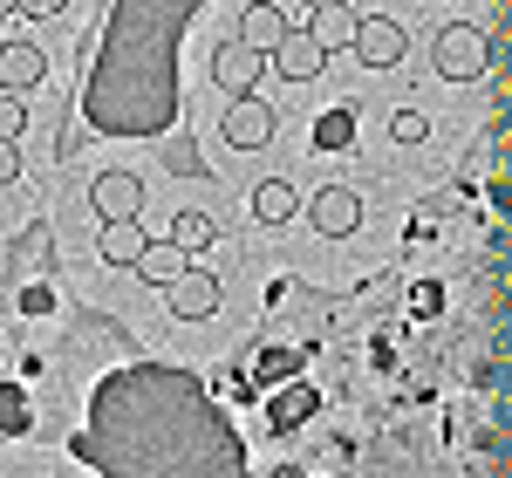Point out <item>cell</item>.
<instances>
[{"instance_id":"obj_21","label":"cell","mask_w":512,"mask_h":478,"mask_svg":"<svg viewBox=\"0 0 512 478\" xmlns=\"http://www.w3.org/2000/svg\"><path fill=\"white\" fill-rule=\"evenodd\" d=\"M28 260H48V233H21L14 239V267H28Z\"/></svg>"},{"instance_id":"obj_15","label":"cell","mask_w":512,"mask_h":478,"mask_svg":"<svg viewBox=\"0 0 512 478\" xmlns=\"http://www.w3.org/2000/svg\"><path fill=\"white\" fill-rule=\"evenodd\" d=\"M171 239L192 246V253H205V246L219 239V226H212V212H178V219H171Z\"/></svg>"},{"instance_id":"obj_3","label":"cell","mask_w":512,"mask_h":478,"mask_svg":"<svg viewBox=\"0 0 512 478\" xmlns=\"http://www.w3.org/2000/svg\"><path fill=\"white\" fill-rule=\"evenodd\" d=\"M267 69H274V62H267V55H260L253 41H239V35H233V41H219V48H212V82H219L226 96H253Z\"/></svg>"},{"instance_id":"obj_19","label":"cell","mask_w":512,"mask_h":478,"mask_svg":"<svg viewBox=\"0 0 512 478\" xmlns=\"http://www.w3.org/2000/svg\"><path fill=\"white\" fill-rule=\"evenodd\" d=\"M28 130V110H21V96L14 89H0V144H14Z\"/></svg>"},{"instance_id":"obj_16","label":"cell","mask_w":512,"mask_h":478,"mask_svg":"<svg viewBox=\"0 0 512 478\" xmlns=\"http://www.w3.org/2000/svg\"><path fill=\"white\" fill-rule=\"evenodd\" d=\"M390 137L396 144H424V137H431V110H417V103L390 110Z\"/></svg>"},{"instance_id":"obj_25","label":"cell","mask_w":512,"mask_h":478,"mask_svg":"<svg viewBox=\"0 0 512 478\" xmlns=\"http://www.w3.org/2000/svg\"><path fill=\"white\" fill-rule=\"evenodd\" d=\"M0 14H21V0H0Z\"/></svg>"},{"instance_id":"obj_5","label":"cell","mask_w":512,"mask_h":478,"mask_svg":"<svg viewBox=\"0 0 512 478\" xmlns=\"http://www.w3.org/2000/svg\"><path fill=\"white\" fill-rule=\"evenodd\" d=\"M355 55H362V69H396V62L410 55L403 21H390V14H369V21L355 28Z\"/></svg>"},{"instance_id":"obj_22","label":"cell","mask_w":512,"mask_h":478,"mask_svg":"<svg viewBox=\"0 0 512 478\" xmlns=\"http://www.w3.org/2000/svg\"><path fill=\"white\" fill-rule=\"evenodd\" d=\"M21 178V158H14V144H0V185H14Z\"/></svg>"},{"instance_id":"obj_14","label":"cell","mask_w":512,"mask_h":478,"mask_svg":"<svg viewBox=\"0 0 512 478\" xmlns=\"http://www.w3.org/2000/svg\"><path fill=\"white\" fill-rule=\"evenodd\" d=\"M355 28H362V21H355L349 7H315V35L328 41V48H355Z\"/></svg>"},{"instance_id":"obj_13","label":"cell","mask_w":512,"mask_h":478,"mask_svg":"<svg viewBox=\"0 0 512 478\" xmlns=\"http://www.w3.org/2000/svg\"><path fill=\"white\" fill-rule=\"evenodd\" d=\"M294 212H301V192H294L287 178H260V185H253V219H260V226H287Z\"/></svg>"},{"instance_id":"obj_18","label":"cell","mask_w":512,"mask_h":478,"mask_svg":"<svg viewBox=\"0 0 512 478\" xmlns=\"http://www.w3.org/2000/svg\"><path fill=\"white\" fill-rule=\"evenodd\" d=\"M0 431H28V397L14 383H0Z\"/></svg>"},{"instance_id":"obj_20","label":"cell","mask_w":512,"mask_h":478,"mask_svg":"<svg viewBox=\"0 0 512 478\" xmlns=\"http://www.w3.org/2000/svg\"><path fill=\"white\" fill-rule=\"evenodd\" d=\"M48 308H55V287L48 280H28L21 287V315H48Z\"/></svg>"},{"instance_id":"obj_10","label":"cell","mask_w":512,"mask_h":478,"mask_svg":"<svg viewBox=\"0 0 512 478\" xmlns=\"http://www.w3.org/2000/svg\"><path fill=\"white\" fill-rule=\"evenodd\" d=\"M287 35H294V28H287V14H280L274 0H246V7H239V41H253L260 55H274Z\"/></svg>"},{"instance_id":"obj_26","label":"cell","mask_w":512,"mask_h":478,"mask_svg":"<svg viewBox=\"0 0 512 478\" xmlns=\"http://www.w3.org/2000/svg\"><path fill=\"white\" fill-rule=\"evenodd\" d=\"M308 7H349V0H308Z\"/></svg>"},{"instance_id":"obj_2","label":"cell","mask_w":512,"mask_h":478,"mask_svg":"<svg viewBox=\"0 0 512 478\" xmlns=\"http://www.w3.org/2000/svg\"><path fill=\"white\" fill-rule=\"evenodd\" d=\"M274 103L253 89V96H226V117H219V137L233 144V151H260V144H274Z\"/></svg>"},{"instance_id":"obj_17","label":"cell","mask_w":512,"mask_h":478,"mask_svg":"<svg viewBox=\"0 0 512 478\" xmlns=\"http://www.w3.org/2000/svg\"><path fill=\"white\" fill-rule=\"evenodd\" d=\"M315 144H321V151H349V144H355V117H349V110H328V117L315 123Z\"/></svg>"},{"instance_id":"obj_8","label":"cell","mask_w":512,"mask_h":478,"mask_svg":"<svg viewBox=\"0 0 512 478\" xmlns=\"http://www.w3.org/2000/svg\"><path fill=\"white\" fill-rule=\"evenodd\" d=\"M267 62H274L287 82H315L321 69H328V41H321V35H287Z\"/></svg>"},{"instance_id":"obj_9","label":"cell","mask_w":512,"mask_h":478,"mask_svg":"<svg viewBox=\"0 0 512 478\" xmlns=\"http://www.w3.org/2000/svg\"><path fill=\"white\" fill-rule=\"evenodd\" d=\"M41 76H48V55H41L35 41H7L0 48V89L28 96V89H41Z\"/></svg>"},{"instance_id":"obj_1","label":"cell","mask_w":512,"mask_h":478,"mask_svg":"<svg viewBox=\"0 0 512 478\" xmlns=\"http://www.w3.org/2000/svg\"><path fill=\"white\" fill-rule=\"evenodd\" d=\"M485 62H492V41L478 35L472 21H451V28H437L431 41V69L444 82H478L485 76Z\"/></svg>"},{"instance_id":"obj_12","label":"cell","mask_w":512,"mask_h":478,"mask_svg":"<svg viewBox=\"0 0 512 478\" xmlns=\"http://www.w3.org/2000/svg\"><path fill=\"white\" fill-rule=\"evenodd\" d=\"M144 246H151V239H144V226H137V219H110V226H103V239H96V253H103L110 267H137V260H144Z\"/></svg>"},{"instance_id":"obj_4","label":"cell","mask_w":512,"mask_h":478,"mask_svg":"<svg viewBox=\"0 0 512 478\" xmlns=\"http://www.w3.org/2000/svg\"><path fill=\"white\" fill-rule=\"evenodd\" d=\"M308 226H315L321 239L362 233V192H355V185H321L315 199H308Z\"/></svg>"},{"instance_id":"obj_23","label":"cell","mask_w":512,"mask_h":478,"mask_svg":"<svg viewBox=\"0 0 512 478\" xmlns=\"http://www.w3.org/2000/svg\"><path fill=\"white\" fill-rule=\"evenodd\" d=\"M69 0H21V14H35V21H48V14H62Z\"/></svg>"},{"instance_id":"obj_24","label":"cell","mask_w":512,"mask_h":478,"mask_svg":"<svg viewBox=\"0 0 512 478\" xmlns=\"http://www.w3.org/2000/svg\"><path fill=\"white\" fill-rule=\"evenodd\" d=\"M410 308L417 315H437V287H410Z\"/></svg>"},{"instance_id":"obj_7","label":"cell","mask_w":512,"mask_h":478,"mask_svg":"<svg viewBox=\"0 0 512 478\" xmlns=\"http://www.w3.org/2000/svg\"><path fill=\"white\" fill-rule=\"evenodd\" d=\"M164 308L178 321H205L219 308V274H205V267H185V274L164 287Z\"/></svg>"},{"instance_id":"obj_6","label":"cell","mask_w":512,"mask_h":478,"mask_svg":"<svg viewBox=\"0 0 512 478\" xmlns=\"http://www.w3.org/2000/svg\"><path fill=\"white\" fill-rule=\"evenodd\" d=\"M89 205H96L103 226H110V219H137V212H144V178H137V171H96Z\"/></svg>"},{"instance_id":"obj_11","label":"cell","mask_w":512,"mask_h":478,"mask_svg":"<svg viewBox=\"0 0 512 478\" xmlns=\"http://www.w3.org/2000/svg\"><path fill=\"white\" fill-rule=\"evenodd\" d=\"M192 267V246H178V239H151L144 246V260H137V280H151V287H171V280Z\"/></svg>"}]
</instances>
